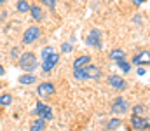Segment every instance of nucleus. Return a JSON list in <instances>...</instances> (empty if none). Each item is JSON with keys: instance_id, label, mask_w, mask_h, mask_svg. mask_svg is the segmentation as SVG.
Segmentation results:
<instances>
[{"instance_id": "obj_1", "label": "nucleus", "mask_w": 150, "mask_h": 131, "mask_svg": "<svg viewBox=\"0 0 150 131\" xmlns=\"http://www.w3.org/2000/svg\"><path fill=\"white\" fill-rule=\"evenodd\" d=\"M18 65H19V68H21L25 74H35V70H37V67H38L37 54L32 52V51L21 52V56L18 58Z\"/></svg>"}, {"instance_id": "obj_2", "label": "nucleus", "mask_w": 150, "mask_h": 131, "mask_svg": "<svg viewBox=\"0 0 150 131\" xmlns=\"http://www.w3.org/2000/svg\"><path fill=\"white\" fill-rule=\"evenodd\" d=\"M101 77V70L100 67L89 63L87 67L84 68H79V70H74V79L75 81H96Z\"/></svg>"}, {"instance_id": "obj_3", "label": "nucleus", "mask_w": 150, "mask_h": 131, "mask_svg": "<svg viewBox=\"0 0 150 131\" xmlns=\"http://www.w3.org/2000/svg\"><path fill=\"white\" fill-rule=\"evenodd\" d=\"M40 35H42L40 26H38V25H32V26H28V28L23 32L21 44H23V45H32V44H35L38 39H40Z\"/></svg>"}, {"instance_id": "obj_4", "label": "nucleus", "mask_w": 150, "mask_h": 131, "mask_svg": "<svg viewBox=\"0 0 150 131\" xmlns=\"http://www.w3.org/2000/svg\"><path fill=\"white\" fill-rule=\"evenodd\" d=\"M129 108H131L129 101L124 96H117L112 101V105H110V112H112L113 115H124V114L129 112Z\"/></svg>"}, {"instance_id": "obj_5", "label": "nucleus", "mask_w": 150, "mask_h": 131, "mask_svg": "<svg viewBox=\"0 0 150 131\" xmlns=\"http://www.w3.org/2000/svg\"><path fill=\"white\" fill-rule=\"evenodd\" d=\"M37 94H38V98H42V100L54 96V94H56V84L51 82V81L38 82L37 84Z\"/></svg>"}, {"instance_id": "obj_6", "label": "nucleus", "mask_w": 150, "mask_h": 131, "mask_svg": "<svg viewBox=\"0 0 150 131\" xmlns=\"http://www.w3.org/2000/svg\"><path fill=\"white\" fill-rule=\"evenodd\" d=\"M86 44L94 47V49H101L103 47V33L100 28H93L89 32V35L86 37Z\"/></svg>"}, {"instance_id": "obj_7", "label": "nucleus", "mask_w": 150, "mask_h": 131, "mask_svg": "<svg viewBox=\"0 0 150 131\" xmlns=\"http://www.w3.org/2000/svg\"><path fill=\"white\" fill-rule=\"evenodd\" d=\"M107 84L115 91H126L127 89V81L122 75H117V74H110L107 77Z\"/></svg>"}, {"instance_id": "obj_8", "label": "nucleus", "mask_w": 150, "mask_h": 131, "mask_svg": "<svg viewBox=\"0 0 150 131\" xmlns=\"http://www.w3.org/2000/svg\"><path fill=\"white\" fill-rule=\"evenodd\" d=\"M131 128L134 131H147L150 130V121L145 115H131Z\"/></svg>"}, {"instance_id": "obj_9", "label": "nucleus", "mask_w": 150, "mask_h": 131, "mask_svg": "<svg viewBox=\"0 0 150 131\" xmlns=\"http://www.w3.org/2000/svg\"><path fill=\"white\" fill-rule=\"evenodd\" d=\"M58 63H59V54H58V52H52L49 58L42 59V72H44V74H51V72L56 68Z\"/></svg>"}, {"instance_id": "obj_10", "label": "nucleus", "mask_w": 150, "mask_h": 131, "mask_svg": "<svg viewBox=\"0 0 150 131\" xmlns=\"http://www.w3.org/2000/svg\"><path fill=\"white\" fill-rule=\"evenodd\" d=\"M131 63L136 65V67H149L150 65V52L149 51H140V52H136V54L133 56Z\"/></svg>"}, {"instance_id": "obj_11", "label": "nucleus", "mask_w": 150, "mask_h": 131, "mask_svg": "<svg viewBox=\"0 0 150 131\" xmlns=\"http://www.w3.org/2000/svg\"><path fill=\"white\" fill-rule=\"evenodd\" d=\"M30 16H32V19H33L35 23H40V21L44 19V9H42L38 4H32V7H30Z\"/></svg>"}, {"instance_id": "obj_12", "label": "nucleus", "mask_w": 150, "mask_h": 131, "mask_svg": "<svg viewBox=\"0 0 150 131\" xmlns=\"http://www.w3.org/2000/svg\"><path fill=\"white\" fill-rule=\"evenodd\" d=\"M18 82L21 86H33V84H37V77H35V74H23L18 77Z\"/></svg>"}, {"instance_id": "obj_13", "label": "nucleus", "mask_w": 150, "mask_h": 131, "mask_svg": "<svg viewBox=\"0 0 150 131\" xmlns=\"http://www.w3.org/2000/svg\"><path fill=\"white\" fill-rule=\"evenodd\" d=\"M91 63V56H87V54H82V56H77L74 59V70H79V68H84V67H87Z\"/></svg>"}, {"instance_id": "obj_14", "label": "nucleus", "mask_w": 150, "mask_h": 131, "mask_svg": "<svg viewBox=\"0 0 150 131\" xmlns=\"http://www.w3.org/2000/svg\"><path fill=\"white\" fill-rule=\"evenodd\" d=\"M37 117H42L44 121H47V123H51V121L54 119V114H52V108H51L49 105H45V103H44V107H42V110H40V114H38Z\"/></svg>"}, {"instance_id": "obj_15", "label": "nucleus", "mask_w": 150, "mask_h": 131, "mask_svg": "<svg viewBox=\"0 0 150 131\" xmlns=\"http://www.w3.org/2000/svg\"><path fill=\"white\" fill-rule=\"evenodd\" d=\"M30 7H32V4L28 0H18L16 2V11L19 14H28L30 12Z\"/></svg>"}, {"instance_id": "obj_16", "label": "nucleus", "mask_w": 150, "mask_h": 131, "mask_svg": "<svg viewBox=\"0 0 150 131\" xmlns=\"http://www.w3.org/2000/svg\"><path fill=\"white\" fill-rule=\"evenodd\" d=\"M45 126H47V121H44L42 117H37L32 126H30V131H45Z\"/></svg>"}, {"instance_id": "obj_17", "label": "nucleus", "mask_w": 150, "mask_h": 131, "mask_svg": "<svg viewBox=\"0 0 150 131\" xmlns=\"http://www.w3.org/2000/svg\"><path fill=\"white\" fill-rule=\"evenodd\" d=\"M12 101H14V98H12V94H11V93H2V94H0V108L11 107V105H12Z\"/></svg>"}, {"instance_id": "obj_18", "label": "nucleus", "mask_w": 150, "mask_h": 131, "mask_svg": "<svg viewBox=\"0 0 150 131\" xmlns=\"http://www.w3.org/2000/svg\"><path fill=\"white\" fill-rule=\"evenodd\" d=\"M112 61H122V59H126V52L122 51V49H113V51H110V56H108Z\"/></svg>"}, {"instance_id": "obj_19", "label": "nucleus", "mask_w": 150, "mask_h": 131, "mask_svg": "<svg viewBox=\"0 0 150 131\" xmlns=\"http://www.w3.org/2000/svg\"><path fill=\"white\" fill-rule=\"evenodd\" d=\"M120 126H122V121H120V117H117V115L112 117V119L107 123V130L108 131H115V130H119Z\"/></svg>"}, {"instance_id": "obj_20", "label": "nucleus", "mask_w": 150, "mask_h": 131, "mask_svg": "<svg viewBox=\"0 0 150 131\" xmlns=\"http://www.w3.org/2000/svg\"><path fill=\"white\" fill-rule=\"evenodd\" d=\"M117 68H119V70H122L124 74H129V72H131V63H129L127 59L117 61Z\"/></svg>"}, {"instance_id": "obj_21", "label": "nucleus", "mask_w": 150, "mask_h": 131, "mask_svg": "<svg viewBox=\"0 0 150 131\" xmlns=\"http://www.w3.org/2000/svg\"><path fill=\"white\" fill-rule=\"evenodd\" d=\"M52 52H56V51H54V47H52V45H45V47H42V51H40V58H42V59H45V58H49Z\"/></svg>"}, {"instance_id": "obj_22", "label": "nucleus", "mask_w": 150, "mask_h": 131, "mask_svg": "<svg viewBox=\"0 0 150 131\" xmlns=\"http://www.w3.org/2000/svg\"><path fill=\"white\" fill-rule=\"evenodd\" d=\"M38 4L47 7L51 12H54V9H56V0H38Z\"/></svg>"}, {"instance_id": "obj_23", "label": "nucleus", "mask_w": 150, "mask_h": 131, "mask_svg": "<svg viewBox=\"0 0 150 131\" xmlns=\"http://www.w3.org/2000/svg\"><path fill=\"white\" fill-rule=\"evenodd\" d=\"M145 110H147V108H145V105H142V103H138V105H134V107L131 108V112H133L134 115H143Z\"/></svg>"}, {"instance_id": "obj_24", "label": "nucleus", "mask_w": 150, "mask_h": 131, "mask_svg": "<svg viewBox=\"0 0 150 131\" xmlns=\"http://www.w3.org/2000/svg\"><path fill=\"white\" fill-rule=\"evenodd\" d=\"M19 56H21V49H19V45L12 47V49H11V58H12V59H18Z\"/></svg>"}, {"instance_id": "obj_25", "label": "nucleus", "mask_w": 150, "mask_h": 131, "mask_svg": "<svg viewBox=\"0 0 150 131\" xmlns=\"http://www.w3.org/2000/svg\"><path fill=\"white\" fill-rule=\"evenodd\" d=\"M61 52H72V44L65 42L63 45H61Z\"/></svg>"}, {"instance_id": "obj_26", "label": "nucleus", "mask_w": 150, "mask_h": 131, "mask_svg": "<svg viewBox=\"0 0 150 131\" xmlns=\"http://www.w3.org/2000/svg\"><path fill=\"white\" fill-rule=\"evenodd\" d=\"M136 74H138V75H143V74H145V67H138Z\"/></svg>"}, {"instance_id": "obj_27", "label": "nucleus", "mask_w": 150, "mask_h": 131, "mask_svg": "<svg viewBox=\"0 0 150 131\" xmlns=\"http://www.w3.org/2000/svg\"><path fill=\"white\" fill-rule=\"evenodd\" d=\"M145 2H147V0H133L134 5H142V4H145Z\"/></svg>"}, {"instance_id": "obj_28", "label": "nucleus", "mask_w": 150, "mask_h": 131, "mask_svg": "<svg viewBox=\"0 0 150 131\" xmlns=\"http://www.w3.org/2000/svg\"><path fill=\"white\" fill-rule=\"evenodd\" d=\"M4 75H5V70H4V67L0 65V77H4Z\"/></svg>"}, {"instance_id": "obj_29", "label": "nucleus", "mask_w": 150, "mask_h": 131, "mask_svg": "<svg viewBox=\"0 0 150 131\" xmlns=\"http://www.w3.org/2000/svg\"><path fill=\"white\" fill-rule=\"evenodd\" d=\"M5 2H7V0H0V5H4V4H5Z\"/></svg>"}, {"instance_id": "obj_30", "label": "nucleus", "mask_w": 150, "mask_h": 131, "mask_svg": "<svg viewBox=\"0 0 150 131\" xmlns=\"http://www.w3.org/2000/svg\"><path fill=\"white\" fill-rule=\"evenodd\" d=\"M2 87H4V84H2V82H0V89H2Z\"/></svg>"}, {"instance_id": "obj_31", "label": "nucleus", "mask_w": 150, "mask_h": 131, "mask_svg": "<svg viewBox=\"0 0 150 131\" xmlns=\"http://www.w3.org/2000/svg\"><path fill=\"white\" fill-rule=\"evenodd\" d=\"M101 131H108V130H107V128H105V130H101Z\"/></svg>"}]
</instances>
